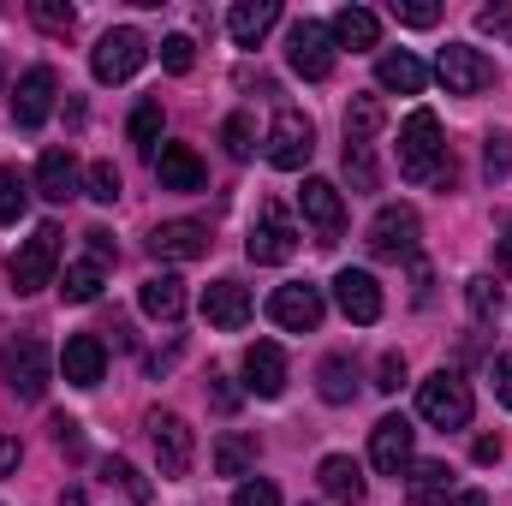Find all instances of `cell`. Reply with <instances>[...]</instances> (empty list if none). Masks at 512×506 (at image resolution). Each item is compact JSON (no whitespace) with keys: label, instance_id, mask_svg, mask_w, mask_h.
I'll use <instances>...</instances> for the list:
<instances>
[{"label":"cell","instance_id":"7402d4cb","mask_svg":"<svg viewBox=\"0 0 512 506\" xmlns=\"http://www.w3.org/2000/svg\"><path fill=\"white\" fill-rule=\"evenodd\" d=\"M60 370H66L72 387H96L102 370H108V346H102L96 334H72V340H66V352H60Z\"/></svg>","mask_w":512,"mask_h":506},{"label":"cell","instance_id":"83f0119b","mask_svg":"<svg viewBox=\"0 0 512 506\" xmlns=\"http://www.w3.org/2000/svg\"><path fill=\"white\" fill-rule=\"evenodd\" d=\"M376 84H382V90H399V96H417V90L429 84V72H423V60H417V54L393 48V54L376 60Z\"/></svg>","mask_w":512,"mask_h":506},{"label":"cell","instance_id":"ee69618b","mask_svg":"<svg viewBox=\"0 0 512 506\" xmlns=\"http://www.w3.org/2000/svg\"><path fill=\"white\" fill-rule=\"evenodd\" d=\"M233 506H280V489L274 483H245V489H233Z\"/></svg>","mask_w":512,"mask_h":506},{"label":"cell","instance_id":"bcb514c9","mask_svg":"<svg viewBox=\"0 0 512 506\" xmlns=\"http://www.w3.org/2000/svg\"><path fill=\"white\" fill-rule=\"evenodd\" d=\"M477 30H489V36H512V6H483V12H477Z\"/></svg>","mask_w":512,"mask_h":506},{"label":"cell","instance_id":"d4e9b609","mask_svg":"<svg viewBox=\"0 0 512 506\" xmlns=\"http://www.w3.org/2000/svg\"><path fill=\"white\" fill-rule=\"evenodd\" d=\"M137 304H143V316H155V322H179L185 316V280L179 274H149L143 280V292H137Z\"/></svg>","mask_w":512,"mask_h":506},{"label":"cell","instance_id":"e575fe53","mask_svg":"<svg viewBox=\"0 0 512 506\" xmlns=\"http://www.w3.org/2000/svg\"><path fill=\"white\" fill-rule=\"evenodd\" d=\"M221 143H227V155H233V161H251V149H256V120H251V114H233V120L221 126Z\"/></svg>","mask_w":512,"mask_h":506},{"label":"cell","instance_id":"5bb4252c","mask_svg":"<svg viewBox=\"0 0 512 506\" xmlns=\"http://www.w3.org/2000/svg\"><path fill=\"white\" fill-rule=\"evenodd\" d=\"M268 316H274L286 334H310V328H322V292L304 286V280H292V286H280V292L268 298Z\"/></svg>","mask_w":512,"mask_h":506},{"label":"cell","instance_id":"30bf717a","mask_svg":"<svg viewBox=\"0 0 512 506\" xmlns=\"http://www.w3.org/2000/svg\"><path fill=\"white\" fill-rule=\"evenodd\" d=\"M149 441H155V459H161V477H185L191 459H197V435L179 411H149Z\"/></svg>","mask_w":512,"mask_h":506},{"label":"cell","instance_id":"9f6ffc18","mask_svg":"<svg viewBox=\"0 0 512 506\" xmlns=\"http://www.w3.org/2000/svg\"><path fill=\"white\" fill-rule=\"evenodd\" d=\"M501 262L512 268V227H507V239H501Z\"/></svg>","mask_w":512,"mask_h":506},{"label":"cell","instance_id":"d6986e66","mask_svg":"<svg viewBox=\"0 0 512 506\" xmlns=\"http://www.w3.org/2000/svg\"><path fill=\"white\" fill-rule=\"evenodd\" d=\"M245 387H251L256 399H280L286 393V352L274 340L245 346Z\"/></svg>","mask_w":512,"mask_h":506},{"label":"cell","instance_id":"f907efd6","mask_svg":"<svg viewBox=\"0 0 512 506\" xmlns=\"http://www.w3.org/2000/svg\"><path fill=\"white\" fill-rule=\"evenodd\" d=\"M471 459H477V465H495V459H501V435H477Z\"/></svg>","mask_w":512,"mask_h":506},{"label":"cell","instance_id":"277c9868","mask_svg":"<svg viewBox=\"0 0 512 506\" xmlns=\"http://www.w3.org/2000/svg\"><path fill=\"white\" fill-rule=\"evenodd\" d=\"M417 411H423L435 429H465V423H471V411H477L471 381L453 376V370H435V376L417 387Z\"/></svg>","mask_w":512,"mask_h":506},{"label":"cell","instance_id":"ab89813d","mask_svg":"<svg viewBox=\"0 0 512 506\" xmlns=\"http://www.w3.org/2000/svg\"><path fill=\"white\" fill-rule=\"evenodd\" d=\"M161 66H167V72H191V66H197V42H191V36H167V42H161Z\"/></svg>","mask_w":512,"mask_h":506},{"label":"cell","instance_id":"484cf974","mask_svg":"<svg viewBox=\"0 0 512 506\" xmlns=\"http://www.w3.org/2000/svg\"><path fill=\"white\" fill-rule=\"evenodd\" d=\"M274 24H280V0H239V6L227 12V30H233L239 48H256Z\"/></svg>","mask_w":512,"mask_h":506},{"label":"cell","instance_id":"8992f818","mask_svg":"<svg viewBox=\"0 0 512 506\" xmlns=\"http://www.w3.org/2000/svg\"><path fill=\"white\" fill-rule=\"evenodd\" d=\"M262 155H268L280 173H298V167L316 155V126H310L298 108H280V114H274V126H268V143H262Z\"/></svg>","mask_w":512,"mask_h":506},{"label":"cell","instance_id":"7c38bea8","mask_svg":"<svg viewBox=\"0 0 512 506\" xmlns=\"http://www.w3.org/2000/svg\"><path fill=\"white\" fill-rule=\"evenodd\" d=\"M298 203H304V221H310L316 245H340V233H346V203H340V191H334L328 179H304Z\"/></svg>","mask_w":512,"mask_h":506},{"label":"cell","instance_id":"11a10c76","mask_svg":"<svg viewBox=\"0 0 512 506\" xmlns=\"http://www.w3.org/2000/svg\"><path fill=\"white\" fill-rule=\"evenodd\" d=\"M60 506H84V489H66V495H60Z\"/></svg>","mask_w":512,"mask_h":506},{"label":"cell","instance_id":"d6a6232c","mask_svg":"<svg viewBox=\"0 0 512 506\" xmlns=\"http://www.w3.org/2000/svg\"><path fill=\"white\" fill-rule=\"evenodd\" d=\"M24 209H30V179L18 167H0V227L24 221Z\"/></svg>","mask_w":512,"mask_h":506},{"label":"cell","instance_id":"d590c367","mask_svg":"<svg viewBox=\"0 0 512 506\" xmlns=\"http://www.w3.org/2000/svg\"><path fill=\"white\" fill-rule=\"evenodd\" d=\"M48 429H54V447H60V453H66V459H72V465H84V453H90V447H84V423H78V417H66V411H60V417H54V423H48Z\"/></svg>","mask_w":512,"mask_h":506},{"label":"cell","instance_id":"60d3db41","mask_svg":"<svg viewBox=\"0 0 512 506\" xmlns=\"http://www.w3.org/2000/svg\"><path fill=\"white\" fill-rule=\"evenodd\" d=\"M30 18H36L42 30H72V18H78V12H72V6H60V0H36V6H30Z\"/></svg>","mask_w":512,"mask_h":506},{"label":"cell","instance_id":"4dcf8cb0","mask_svg":"<svg viewBox=\"0 0 512 506\" xmlns=\"http://www.w3.org/2000/svg\"><path fill=\"white\" fill-rule=\"evenodd\" d=\"M102 280H108V268L84 256V262H72V268H66V280H60V298H66V304H90V298L102 292Z\"/></svg>","mask_w":512,"mask_h":506},{"label":"cell","instance_id":"4fadbf2b","mask_svg":"<svg viewBox=\"0 0 512 506\" xmlns=\"http://www.w3.org/2000/svg\"><path fill=\"white\" fill-rule=\"evenodd\" d=\"M411 447H417V429L405 417H382L370 429V459H376L382 477H405L411 471Z\"/></svg>","mask_w":512,"mask_h":506},{"label":"cell","instance_id":"4316f807","mask_svg":"<svg viewBox=\"0 0 512 506\" xmlns=\"http://www.w3.org/2000/svg\"><path fill=\"white\" fill-rule=\"evenodd\" d=\"M453 495V471L441 465V459H423V465H411V477H405V506H435Z\"/></svg>","mask_w":512,"mask_h":506},{"label":"cell","instance_id":"816d5d0a","mask_svg":"<svg viewBox=\"0 0 512 506\" xmlns=\"http://www.w3.org/2000/svg\"><path fill=\"white\" fill-rule=\"evenodd\" d=\"M18 459H24V447L6 435V441H0V477H12V471H18Z\"/></svg>","mask_w":512,"mask_h":506},{"label":"cell","instance_id":"8fae6325","mask_svg":"<svg viewBox=\"0 0 512 506\" xmlns=\"http://www.w3.org/2000/svg\"><path fill=\"white\" fill-rule=\"evenodd\" d=\"M143 60H149V42H143L131 24H120V30H108V36L96 42V54H90V72H96L102 84H126Z\"/></svg>","mask_w":512,"mask_h":506},{"label":"cell","instance_id":"f35d334b","mask_svg":"<svg viewBox=\"0 0 512 506\" xmlns=\"http://www.w3.org/2000/svg\"><path fill=\"white\" fill-rule=\"evenodd\" d=\"M120 191H126V185H120V167H114V161H96V167H90V197H96V203H120Z\"/></svg>","mask_w":512,"mask_h":506},{"label":"cell","instance_id":"9c48e42d","mask_svg":"<svg viewBox=\"0 0 512 506\" xmlns=\"http://www.w3.org/2000/svg\"><path fill=\"white\" fill-rule=\"evenodd\" d=\"M298 251V227H292V215L280 209V203H262L251 221V239H245V256L262 262V268H274V262H286V256Z\"/></svg>","mask_w":512,"mask_h":506},{"label":"cell","instance_id":"74e56055","mask_svg":"<svg viewBox=\"0 0 512 506\" xmlns=\"http://www.w3.org/2000/svg\"><path fill=\"white\" fill-rule=\"evenodd\" d=\"M155 137H161V102H137V114H131V143H137V149H155Z\"/></svg>","mask_w":512,"mask_h":506},{"label":"cell","instance_id":"9a60e30c","mask_svg":"<svg viewBox=\"0 0 512 506\" xmlns=\"http://www.w3.org/2000/svg\"><path fill=\"white\" fill-rule=\"evenodd\" d=\"M54 90H60V78L48 72V66H30L24 78H18V96H12V126L18 131H36L48 120V108H54Z\"/></svg>","mask_w":512,"mask_h":506},{"label":"cell","instance_id":"3957f363","mask_svg":"<svg viewBox=\"0 0 512 506\" xmlns=\"http://www.w3.org/2000/svg\"><path fill=\"white\" fill-rule=\"evenodd\" d=\"M0 381H6L18 399H42L48 381H54V358H48V346H42L36 334L6 340V352H0Z\"/></svg>","mask_w":512,"mask_h":506},{"label":"cell","instance_id":"1f68e13d","mask_svg":"<svg viewBox=\"0 0 512 506\" xmlns=\"http://www.w3.org/2000/svg\"><path fill=\"white\" fill-rule=\"evenodd\" d=\"M376 131H382V102H376V96H358V102L346 108V143H352V149H370Z\"/></svg>","mask_w":512,"mask_h":506},{"label":"cell","instance_id":"ac0fdd59","mask_svg":"<svg viewBox=\"0 0 512 506\" xmlns=\"http://www.w3.org/2000/svg\"><path fill=\"white\" fill-rule=\"evenodd\" d=\"M155 179H161V191H203V185H209V167L197 161L191 143H161V155H155Z\"/></svg>","mask_w":512,"mask_h":506},{"label":"cell","instance_id":"8d00e7d4","mask_svg":"<svg viewBox=\"0 0 512 506\" xmlns=\"http://www.w3.org/2000/svg\"><path fill=\"white\" fill-rule=\"evenodd\" d=\"M483 173H489L495 185L512 173V131H495V137L483 143Z\"/></svg>","mask_w":512,"mask_h":506},{"label":"cell","instance_id":"681fc988","mask_svg":"<svg viewBox=\"0 0 512 506\" xmlns=\"http://www.w3.org/2000/svg\"><path fill=\"white\" fill-rule=\"evenodd\" d=\"M399 381H405V352H387L382 358V381H376V387H382V393H399Z\"/></svg>","mask_w":512,"mask_h":506},{"label":"cell","instance_id":"ffe728a7","mask_svg":"<svg viewBox=\"0 0 512 506\" xmlns=\"http://www.w3.org/2000/svg\"><path fill=\"white\" fill-rule=\"evenodd\" d=\"M203 316H209V328L239 334V328L251 322V292H245L239 280H215V286L203 292Z\"/></svg>","mask_w":512,"mask_h":506},{"label":"cell","instance_id":"db71d44e","mask_svg":"<svg viewBox=\"0 0 512 506\" xmlns=\"http://www.w3.org/2000/svg\"><path fill=\"white\" fill-rule=\"evenodd\" d=\"M441 506H489V495L483 489H459V495H447Z\"/></svg>","mask_w":512,"mask_h":506},{"label":"cell","instance_id":"6f0895ef","mask_svg":"<svg viewBox=\"0 0 512 506\" xmlns=\"http://www.w3.org/2000/svg\"><path fill=\"white\" fill-rule=\"evenodd\" d=\"M0 78H6V60H0Z\"/></svg>","mask_w":512,"mask_h":506},{"label":"cell","instance_id":"2e32d148","mask_svg":"<svg viewBox=\"0 0 512 506\" xmlns=\"http://www.w3.org/2000/svg\"><path fill=\"white\" fill-rule=\"evenodd\" d=\"M334 298H340V310H346L358 328L382 322V286H376V274H364V268H340V274H334Z\"/></svg>","mask_w":512,"mask_h":506},{"label":"cell","instance_id":"44dd1931","mask_svg":"<svg viewBox=\"0 0 512 506\" xmlns=\"http://www.w3.org/2000/svg\"><path fill=\"white\" fill-rule=\"evenodd\" d=\"M316 477H322V495L340 506H364L370 495V483H364V465L358 459H346V453H328L322 465H316Z\"/></svg>","mask_w":512,"mask_h":506},{"label":"cell","instance_id":"836d02e7","mask_svg":"<svg viewBox=\"0 0 512 506\" xmlns=\"http://www.w3.org/2000/svg\"><path fill=\"white\" fill-rule=\"evenodd\" d=\"M465 298H471V316H477V322H495V316H501V304H507V298H501V286H495V274H477V280L465 286Z\"/></svg>","mask_w":512,"mask_h":506},{"label":"cell","instance_id":"7dc6e473","mask_svg":"<svg viewBox=\"0 0 512 506\" xmlns=\"http://www.w3.org/2000/svg\"><path fill=\"white\" fill-rule=\"evenodd\" d=\"M489 381H495V399H501V405L512 411V352H501V358H495V370H489Z\"/></svg>","mask_w":512,"mask_h":506},{"label":"cell","instance_id":"f1b7e54d","mask_svg":"<svg viewBox=\"0 0 512 506\" xmlns=\"http://www.w3.org/2000/svg\"><path fill=\"white\" fill-rule=\"evenodd\" d=\"M316 393H322L328 405H352V393H358V364H352L346 352L322 358V370H316Z\"/></svg>","mask_w":512,"mask_h":506},{"label":"cell","instance_id":"cb8c5ba5","mask_svg":"<svg viewBox=\"0 0 512 506\" xmlns=\"http://www.w3.org/2000/svg\"><path fill=\"white\" fill-rule=\"evenodd\" d=\"M36 191H42L48 203H72V197H78V161H72V149H42V161H36Z\"/></svg>","mask_w":512,"mask_h":506},{"label":"cell","instance_id":"f546056e","mask_svg":"<svg viewBox=\"0 0 512 506\" xmlns=\"http://www.w3.org/2000/svg\"><path fill=\"white\" fill-rule=\"evenodd\" d=\"M256 453H262L256 435H221V441H215V471H221V477H245L256 465Z\"/></svg>","mask_w":512,"mask_h":506},{"label":"cell","instance_id":"7a4b0ae2","mask_svg":"<svg viewBox=\"0 0 512 506\" xmlns=\"http://www.w3.org/2000/svg\"><path fill=\"white\" fill-rule=\"evenodd\" d=\"M60 251H66V233L54 227V221H42L18 251L6 262V274H12V292L18 298H30V292H42V286H54V268H60Z\"/></svg>","mask_w":512,"mask_h":506},{"label":"cell","instance_id":"b9f144b4","mask_svg":"<svg viewBox=\"0 0 512 506\" xmlns=\"http://www.w3.org/2000/svg\"><path fill=\"white\" fill-rule=\"evenodd\" d=\"M393 18H399V24H411V30H429V24L441 18V6H423V0H393Z\"/></svg>","mask_w":512,"mask_h":506},{"label":"cell","instance_id":"5b68a950","mask_svg":"<svg viewBox=\"0 0 512 506\" xmlns=\"http://www.w3.org/2000/svg\"><path fill=\"white\" fill-rule=\"evenodd\" d=\"M417 239H423V221H417V209H405V203H387L382 215L370 221V256H382V262H411L417 256Z\"/></svg>","mask_w":512,"mask_h":506},{"label":"cell","instance_id":"ba28073f","mask_svg":"<svg viewBox=\"0 0 512 506\" xmlns=\"http://www.w3.org/2000/svg\"><path fill=\"white\" fill-rule=\"evenodd\" d=\"M435 72H441L447 96H477V90L495 84V60L483 48H471V42H447L441 60H435Z\"/></svg>","mask_w":512,"mask_h":506},{"label":"cell","instance_id":"603a6c76","mask_svg":"<svg viewBox=\"0 0 512 506\" xmlns=\"http://www.w3.org/2000/svg\"><path fill=\"white\" fill-rule=\"evenodd\" d=\"M328 36H334V48L364 54V48H376V42H382V18H376L370 6H340V12H334V24H328Z\"/></svg>","mask_w":512,"mask_h":506},{"label":"cell","instance_id":"c3c4849f","mask_svg":"<svg viewBox=\"0 0 512 506\" xmlns=\"http://www.w3.org/2000/svg\"><path fill=\"white\" fill-rule=\"evenodd\" d=\"M84 239H90V262H102V268H108V262H114V233H108V227H90V233H84Z\"/></svg>","mask_w":512,"mask_h":506},{"label":"cell","instance_id":"f5cc1de1","mask_svg":"<svg viewBox=\"0 0 512 506\" xmlns=\"http://www.w3.org/2000/svg\"><path fill=\"white\" fill-rule=\"evenodd\" d=\"M209 399H215V405H221V411H233V405H239V393H233V387H227V381H209Z\"/></svg>","mask_w":512,"mask_h":506},{"label":"cell","instance_id":"52a82bcc","mask_svg":"<svg viewBox=\"0 0 512 506\" xmlns=\"http://www.w3.org/2000/svg\"><path fill=\"white\" fill-rule=\"evenodd\" d=\"M286 60H292V72H298L304 84H322V78L334 72V36H328V24L298 18L292 36H286Z\"/></svg>","mask_w":512,"mask_h":506},{"label":"cell","instance_id":"e0dca14e","mask_svg":"<svg viewBox=\"0 0 512 506\" xmlns=\"http://www.w3.org/2000/svg\"><path fill=\"white\" fill-rule=\"evenodd\" d=\"M149 251L161 262H197V256H209V227L203 221H161L149 233Z\"/></svg>","mask_w":512,"mask_h":506},{"label":"cell","instance_id":"6da1fadb","mask_svg":"<svg viewBox=\"0 0 512 506\" xmlns=\"http://www.w3.org/2000/svg\"><path fill=\"white\" fill-rule=\"evenodd\" d=\"M399 173L411 185H453V155L441 143V120L429 108H417L405 126H399Z\"/></svg>","mask_w":512,"mask_h":506},{"label":"cell","instance_id":"7bdbcfd3","mask_svg":"<svg viewBox=\"0 0 512 506\" xmlns=\"http://www.w3.org/2000/svg\"><path fill=\"white\" fill-rule=\"evenodd\" d=\"M108 477H114V483H120V489H126V495H131V501H137V506L149 501V483H143V477L131 471L126 459H108Z\"/></svg>","mask_w":512,"mask_h":506},{"label":"cell","instance_id":"f6af8a7d","mask_svg":"<svg viewBox=\"0 0 512 506\" xmlns=\"http://www.w3.org/2000/svg\"><path fill=\"white\" fill-rule=\"evenodd\" d=\"M346 173L358 179V191H370V185H376V161H370V149H352V143H346Z\"/></svg>","mask_w":512,"mask_h":506}]
</instances>
